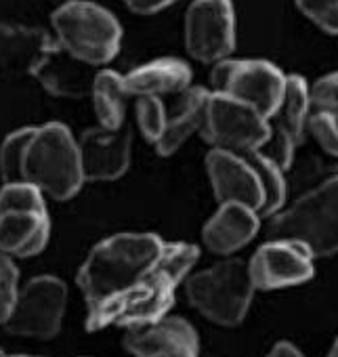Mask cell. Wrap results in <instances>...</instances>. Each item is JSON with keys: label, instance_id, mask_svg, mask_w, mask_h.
Returning a JSON list of instances; mask_svg holds the SVG:
<instances>
[{"label": "cell", "instance_id": "obj_1", "mask_svg": "<svg viewBox=\"0 0 338 357\" xmlns=\"http://www.w3.org/2000/svg\"><path fill=\"white\" fill-rule=\"evenodd\" d=\"M198 257V246L166 242L155 234H116L101 240L78 271L86 330H132L164 317Z\"/></svg>", "mask_w": 338, "mask_h": 357}, {"label": "cell", "instance_id": "obj_2", "mask_svg": "<svg viewBox=\"0 0 338 357\" xmlns=\"http://www.w3.org/2000/svg\"><path fill=\"white\" fill-rule=\"evenodd\" d=\"M0 174L5 183H28L53 200H70L84 185L78 141L61 122L11 132L0 145Z\"/></svg>", "mask_w": 338, "mask_h": 357}, {"label": "cell", "instance_id": "obj_3", "mask_svg": "<svg viewBox=\"0 0 338 357\" xmlns=\"http://www.w3.org/2000/svg\"><path fill=\"white\" fill-rule=\"evenodd\" d=\"M206 170L219 204L238 202L267 219L279 213L286 202V170L261 149L246 153L210 149Z\"/></svg>", "mask_w": 338, "mask_h": 357}, {"label": "cell", "instance_id": "obj_4", "mask_svg": "<svg viewBox=\"0 0 338 357\" xmlns=\"http://www.w3.org/2000/svg\"><path fill=\"white\" fill-rule=\"evenodd\" d=\"M267 236L300 242L315 259L338 252V174L271 217Z\"/></svg>", "mask_w": 338, "mask_h": 357}, {"label": "cell", "instance_id": "obj_5", "mask_svg": "<svg viewBox=\"0 0 338 357\" xmlns=\"http://www.w3.org/2000/svg\"><path fill=\"white\" fill-rule=\"evenodd\" d=\"M51 24L59 49L84 66H105L120 51L122 28L118 20L97 3L68 0L55 9Z\"/></svg>", "mask_w": 338, "mask_h": 357}, {"label": "cell", "instance_id": "obj_6", "mask_svg": "<svg viewBox=\"0 0 338 357\" xmlns=\"http://www.w3.org/2000/svg\"><path fill=\"white\" fill-rule=\"evenodd\" d=\"M185 292L206 319L233 328L244 321L252 296L254 284L248 273V263L242 259H227L210 269L187 275Z\"/></svg>", "mask_w": 338, "mask_h": 357}, {"label": "cell", "instance_id": "obj_7", "mask_svg": "<svg viewBox=\"0 0 338 357\" xmlns=\"http://www.w3.org/2000/svg\"><path fill=\"white\" fill-rule=\"evenodd\" d=\"M51 238L45 196L28 183L0 188V252L13 259L40 255Z\"/></svg>", "mask_w": 338, "mask_h": 357}, {"label": "cell", "instance_id": "obj_8", "mask_svg": "<svg viewBox=\"0 0 338 357\" xmlns=\"http://www.w3.org/2000/svg\"><path fill=\"white\" fill-rule=\"evenodd\" d=\"M213 93L252 105L267 120L275 114L286 91V74L265 59H223L213 68Z\"/></svg>", "mask_w": 338, "mask_h": 357}, {"label": "cell", "instance_id": "obj_9", "mask_svg": "<svg viewBox=\"0 0 338 357\" xmlns=\"http://www.w3.org/2000/svg\"><path fill=\"white\" fill-rule=\"evenodd\" d=\"M200 135L213 149L259 151L269 141V120L252 105L210 91Z\"/></svg>", "mask_w": 338, "mask_h": 357}, {"label": "cell", "instance_id": "obj_10", "mask_svg": "<svg viewBox=\"0 0 338 357\" xmlns=\"http://www.w3.org/2000/svg\"><path fill=\"white\" fill-rule=\"evenodd\" d=\"M66 307L68 286L55 275H36L26 286H20L5 330L15 336L53 338L61 330Z\"/></svg>", "mask_w": 338, "mask_h": 357}, {"label": "cell", "instance_id": "obj_11", "mask_svg": "<svg viewBox=\"0 0 338 357\" xmlns=\"http://www.w3.org/2000/svg\"><path fill=\"white\" fill-rule=\"evenodd\" d=\"M185 47L202 63H219L236 49L231 0H194L185 15Z\"/></svg>", "mask_w": 338, "mask_h": 357}, {"label": "cell", "instance_id": "obj_12", "mask_svg": "<svg viewBox=\"0 0 338 357\" xmlns=\"http://www.w3.org/2000/svg\"><path fill=\"white\" fill-rule=\"evenodd\" d=\"M313 255L294 240L265 242L250 259L248 273L254 290H279L309 282L315 275Z\"/></svg>", "mask_w": 338, "mask_h": 357}, {"label": "cell", "instance_id": "obj_13", "mask_svg": "<svg viewBox=\"0 0 338 357\" xmlns=\"http://www.w3.org/2000/svg\"><path fill=\"white\" fill-rule=\"evenodd\" d=\"M309 114V84L302 76H286V91L279 107L269 118V141L261 149L282 170H288L296 147L305 139Z\"/></svg>", "mask_w": 338, "mask_h": 357}, {"label": "cell", "instance_id": "obj_14", "mask_svg": "<svg viewBox=\"0 0 338 357\" xmlns=\"http://www.w3.org/2000/svg\"><path fill=\"white\" fill-rule=\"evenodd\" d=\"M78 151L84 181H116L130 166V128H89L78 141Z\"/></svg>", "mask_w": 338, "mask_h": 357}, {"label": "cell", "instance_id": "obj_15", "mask_svg": "<svg viewBox=\"0 0 338 357\" xmlns=\"http://www.w3.org/2000/svg\"><path fill=\"white\" fill-rule=\"evenodd\" d=\"M126 351L135 357H198L200 338L183 317H160L132 328L124 338Z\"/></svg>", "mask_w": 338, "mask_h": 357}, {"label": "cell", "instance_id": "obj_16", "mask_svg": "<svg viewBox=\"0 0 338 357\" xmlns=\"http://www.w3.org/2000/svg\"><path fill=\"white\" fill-rule=\"evenodd\" d=\"M261 229V217L238 202L219 204V211L206 221L202 240L215 255H233L254 240Z\"/></svg>", "mask_w": 338, "mask_h": 357}, {"label": "cell", "instance_id": "obj_17", "mask_svg": "<svg viewBox=\"0 0 338 357\" xmlns=\"http://www.w3.org/2000/svg\"><path fill=\"white\" fill-rule=\"evenodd\" d=\"M210 91L204 86H190L177 95V101L171 109H166V122L160 139L153 143L160 155H173L192 135L200 132L206 103Z\"/></svg>", "mask_w": 338, "mask_h": 357}, {"label": "cell", "instance_id": "obj_18", "mask_svg": "<svg viewBox=\"0 0 338 357\" xmlns=\"http://www.w3.org/2000/svg\"><path fill=\"white\" fill-rule=\"evenodd\" d=\"M128 97L179 95L192 86V68L175 57L153 59L122 76Z\"/></svg>", "mask_w": 338, "mask_h": 357}, {"label": "cell", "instance_id": "obj_19", "mask_svg": "<svg viewBox=\"0 0 338 357\" xmlns=\"http://www.w3.org/2000/svg\"><path fill=\"white\" fill-rule=\"evenodd\" d=\"M307 128L328 153L338 158V72L325 74L309 86Z\"/></svg>", "mask_w": 338, "mask_h": 357}, {"label": "cell", "instance_id": "obj_20", "mask_svg": "<svg viewBox=\"0 0 338 357\" xmlns=\"http://www.w3.org/2000/svg\"><path fill=\"white\" fill-rule=\"evenodd\" d=\"M86 68H91V66H84L78 59L70 57L55 43L51 53L36 68L34 76L53 95H59V97H82V95L91 93L93 78H95V76L86 74Z\"/></svg>", "mask_w": 338, "mask_h": 357}, {"label": "cell", "instance_id": "obj_21", "mask_svg": "<svg viewBox=\"0 0 338 357\" xmlns=\"http://www.w3.org/2000/svg\"><path fill=\"white\" fill-rule=\"evenodd\" d=\"M53 47L55 43L40 30L0 26V63L7 68L28 70L34 74Z\"/></svg>", "mask_w": 338, "mask_h": 357}, {"label": "cell", "instance_id": "obj_22", "mask_svg": "<svg viewBox=\"0 0 338 357\" xmlns=\"http://www.w3.org/2000/svg\"><path fill=\"white\" fill-rule=\"evenodd\" d=\"M93 107L103 128H120L126 118V101L128 93L122 82V74L114 70H101L93 78L91 86Z\"/></svg>", "mask_w": 338, "mask_h": 357}, {"label": "cell", "instance_id": "obj_23", "mask_svg": "<svg viewBox=\"0 0 338 357\" xmlns=\"http://www.w3.org/2000/svg\"><path fill=\"white\" fill-rule=\"evenodd\" d=\"M166 105L162 97H139L137 99V124L147 141L155 143L164 130Z\"/></svg>", "mask_w": 338, "mask_h": 357}, {"label": "cell", "instance_id": "obj_24", "mask_svg": "<svg viewBox=\"0 0 338 357\" xmlns=\"http://www.w3.org/2000/svg\"><path fill=\"white\" fill-rule=\"evenodd\" d=\"M20 292V269L13 257L0 252V326H5Z\"/></svg>", "mask_w": 338, "mask_h": 357}, {"label": "cell", "instance_id": "obj_25", "mask_svg": "<svg viewBox=\"0 0 338 357\" xmlns=\"http://www.w3.org/2000/svg\"><path fill=\"white\" fill-rule=\"evenodd\" d=\"M296 7L319 30L338 36V0H296Z\"/></svg>", "mask_w": 338, "mask_h": 357}, {"label": "cell", "instance_id": "obj_26", "mask_svg": "<svg viewBox=\"0 0 338 357\" xmlns=\"http://www.w3.org/2000/svg\"><path fill=\"white\" fill-rule=\"evenodd\" d=\"M173 3H177V0H124V5L139 15H153L171 7Z\"/></svg>", "mask_w": 338, "mask_h": 357}, {"label": "cell", "instance_id": "obj_27", "mask_svg": "<svg viewBox=\"0 0 338 357\" xmlns=\"http://www.w3.org/2000/svg\"><path fill=\"white\" fill-rule=\"evenodd\" d=\"M267 357H305L292 342H286V340H282V342H277L271 351H269V355Z\"/></svg>", "mask_w": 338, "mask_h": 357}, {"label": "cell", "instance_id": "obj_28", "mask_svg": "<svg viewBox=\"0 0 338 357\" xmlns=\"http://www.w3.org/2000/svg\"><path fill=\"white\" fill-rule=\"evenodd\" d=\"M328 357H338V338L334 340V344H332V349H330Z\"/></svg>", "mask_w": 338, "mask_h": 357}, {"label": "cell", "instance_id": "obj_29", "mask_svg": "<svg viewBox=\"0 0 338 357\" xmlns=\"http://www.w3.org/2000/svg\"><path fill=\"white\" fill-rule=\"evenodd\" d=\"M5 357H34V355H5Z\"/></svg>", "mask_w": 338, "mask_h": 357}, {"label": "cell", "instance_id": "obj_30", "mask_svg": "<svg viewBox=\"0 0 338 357\" xmlns=\"http://www.w3.org/2000/svg\"><path fill=\"white\" fill-rule=\"evenodd\" d=\"M0 357H5V353H3V351H0Z\"/></svg>", "mask_w": 338, "mask_h": 357}]
</instances>
